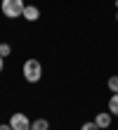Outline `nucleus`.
Returning a JSON list of instances; mask_svg holds the SVG:
<instances>
[{
  "mask_svg": "<svg viewBox=\"0 0 118 130\" xmlns=\"http://www.w3.org/2000/svg\"><path fill=\"white\" fill-rule=\"evenodd\" d=\"M24 78L28 83H38L43 78V64L38 59H26L24 62Z\"/></svg>",
  "mask_w": 118,
  "mask_h": 130,
  "instance_id": "f257e3e1",
  "label": "nucleus"
},
{
  "mask_svg": "<svg viewBox=\"0 0 118 130\" xmlns=\"http://www.w3.org/2000/svg\"><path fill=\"white\" fill-rule=\"evenodd\" d=\"M24 0H3V14L10 19H17L24 14Z\"/></svg>",
  "mask_w": 118,
  "mask_h": 130,
  "instance_id": "f03ea898",
  "label": "nucleus"
},
{
  "mask_svg": "<svg viewBox=\"0 0 118 130\" xmlns=\"http://www.w3.org/2000/svg\"><path fill=\"white\" fill-rule=\"evenodd\" d=\"M10 125H12L14 130H31V121H28L26 113H12Z\"/></svg>",
  "mask_w": 118,
  "mask_h": 130,
  "instance_id": "7ed1b4c3",
  "label": "nucleus"
},
{
  "mask_svg": "<svg viewBox=\"0 0 118 130\" xmlns=\"http://www.w3.org/2000/svg\"><path fill=\"white\" fill-rule=\"evenodd\" d=\"M21 17L26 19V21H36L38 17H40V10H38L36 5H26V7H24V14H21Z\"/></svg>",
  "mask_w": 118,
  "mask_h": 130,
  "instance_id": "20e7f679",
  "label": "nucleus"
},
{
  "mask_svg": "<svg viewBox=\"0 0 118 130\" xmlns=\"http://www.w3.org/2000/svg\"><path fill=\"white\" fill-rule=\"evenodd\" d=\"M94 123H97L99 128H109V125H111V113H97Z\"/></svg>",
  "mask_w": 118,
  "mask_h": 130,
  "instance_id": "39448f33",
  "label": "nucleus"
},
{
  "mask_svg": "<svg viewBox=\"0 0 118 130\" xmlns=\"http://www.w3.org/2000/svg\"><path fill=\"white\" fill-rule=\"evenodd\" d=\"M109 113L118 116V92H113V95H111V99H109Z\"/></svg>",
  "mask_w": 118,
  "mask_h": 130,
  "instance_id": "423d86ee",
  "label": "nucleus"
},
{
  "mask_svg": "<svg viewBox=\"0 0 118 130\" xmlns=\"http://www.w3.org/2000/svg\"><path fill=\"white\" fill-rule=\"evenodd\" d=\"M31 130H50V123H47L45 118H38L31 123Z\"/></svg>",
  "mask_w": 118,
  "mask_h": 130,
  "instance_id": "0eeeda50",
  "label": "nucleus"
},
{
  "mask_svg": "<svg viewBox=\"0 0 118 130\" xmlns=\"http://www.w3.org/2000/svg\"><path fill=\"white\" fill-rule=\"evenodd\" d=\"M109 90H111V92H118V76H111V78H109Z\"/></svg>",
  "mask_w": 118,
  "mask_h": 130,
  "instance_id": "6e6552de",
  "label": "nucleus"
},
{
  "mask_svg": "<svg viewBox=\"0 0 118 130\" xmlns=\"http://www.w3.org/2000/svg\"><path fill=\"white\" fill-rule=\"evenodd\" d=\"M10 52H12V47H10V45H7V43H0V57H7Z\"/></svg>",
  "mask_w": 118,
  "mask_h": 130,
  "instance_id": "1a4fd4ad",
  "label": "nucleus"
},
{
  "mask_svg": "<svg viewBox=\"0 0 118 130\" xmlns=\"http://www.w3.org/2000/svg\"><path fill=\"white\" fill-rule=\"evenodd\" d=\"M80 130H102V128L92 121V123H83V125H80Z\"/></svg>",
  "mask_w": 118,
  "mask_h": 130,
  "instance_id": "9d476101",
  "label": "nucleus"
},
{
  "mask_svg": "<svg viewBox=\"0 0 118 130\" xmlns=\"http://www.w3.org/2000/svg\"><path fill=\"white\" fill-rule=\"evenodd\" d=\"M0 130H14V128H12V125H10V123H7V125H5V123H3V125H0Z\"/></svg>",
  "mask_w": 118,
  "mask_h": 130,
  "instance_id": "9b49d317",
  "label": "nucleus"
},
{
  "mask_svg": "<svg viewBox=\"0 0 118 130\" xmlns=\"http://www.w3.org/2000/svg\"><path fill=\"white\" fill-rule=\"evenodd\" d=\"M3 66H5V62H3V57H0V73H3Z\"/></svg>",
  "mask_w": 118,
  "mask_h": 130,
  "instance_id": "f8f14e48",
  "label": "nucleus"
},
{
  "mask_svg": "<svg viewBox=\"0 0 118 130\" xmlns=\"http://www.w3.org/2000/svg\"><path fill=\"white\" fill-rule=\"evenodd\" d=\"M116 19H118V7H116Z\"/></svg>",
  "mask_w": 118,
  "mask_h": 130,
  "instance_id": "ddd939ff",
  "label": "nucleus"
}]
</instances>
